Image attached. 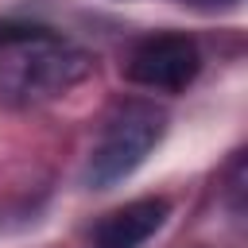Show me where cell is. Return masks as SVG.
<instances>
[{"instance_id": "cell-1", "label": "cell", "mask_w": 248, "mask_h": 248, "mask_svg": "<svg viewBox=\"0 0 248 248\" xmlns=\"http://www.w3.org/2000/svg\"><path fill=\"white\" fill-rule=\"evenodd\" d=\"M93 58L46 27H0V105L31 108L85 81Z\"/></svg>"}, {"instance_id": "cell-2", "label": "cell", "mask_w": 248, "mask_h": 248, "mask_svg": "<svg viewBox=\"0 0 248 248\" xmlns=\"http://www.w3.org/2000/svg\"><path fill=\"white\" fill-rule=\"evenodd\" d=\"M167 128V112L151 101H128L101 132L93 159H89V182L97 190L116 186L120 178H128L147 155L151 147L163 140Z\"/></svg>"}, {"instance_id": "cell-3", "label": "cell", "mask_w": 248, "mask_h": 248, "mask_svg": "<svg viewBox=\"0 0 248 248\" xmlns=\"http://www.w3.org/2000/svg\"><path fill=\"white\" fill-rule=\"evenodd\" d=\"M198 70H202V54H198L194 39H186V35H151L132 50V58L124 66L128 81H136L143 89H163V93L186 89L198 78Z\"/></svg>"}, {"instance_id": "cell-4", "label": "cell", "mask_w": 248, "mask_h": 248, "mask_svg": "<svg viewBox=\"0 0 248 248\" xmlns=\"http://www.w3.org/2000/svg\"><path fill=\"white\" fill-rule=\"evenodd\" d=\"M167 221V202L163 198H143V202H132L116 213H108L97 232H93V244L97 248H140L147 244Z\"/></svg>"}, {"instance_id": "cell-5", "label": "cell", "mask_w": 248, "mask_h": 248, "mask_svg": "<svg viewBox=\"0 0 248 248\" xmlns=\"http://www.w3.org/2000/svg\"><path fill=\"white\" fill-rule=\"evenodd\" d=\"M194 4H232V0H194Z\"/></svg>"}]
</instances>
